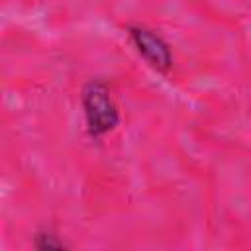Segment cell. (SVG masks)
Segmentation results:
<instances>
[{
    "label": "cell",
    "instance_id": "obj_1",
    "mask_svg": "<svg viewBox=\"0 0 251 251\" xmlns=\"http://www.w3.org/2000/svg\"><path fill=\"white\" fill-rule=\"evenodd\" d=\"M80 104L86 131L92 139H100L118 127L120 108L106 82L94 78L88 80L80 90Z\"/></svg>",
    "mask_w": 251,
    "mask_h": 251
},
{
    "label": "cell",
    "instance_id": "obj_3",
    "mask_svg": "<svg viewBox=\"0 0 251 251\" xmlns=\"http://www.w3.org/2000/svg\"><path fill=\"white\" fill-rule=\"evenodd\" d=\"M33 247L39 251H63V249H69L71 245L57 231L49 227H41L33 235Z\"/></svg>",
    "mask_w": 251,
    "mask_h": 251
},
{
    "label": "cell",
    "instance_id": "obj_2",
    "mask_svg": "<svg viewBox=\"0 0 251 251\" xmlns=\"http://www.w3.org/2000/svg\"><path fill=\"white\" fill-rule=\"evenodd\" d=\"M127 35L149 67L159 73H167L173 67V49L155 29L141 24H131L127 25Z\"/></svg>",
    "mask_w": 251,
    "mask_h": 251
}]
</instances>
